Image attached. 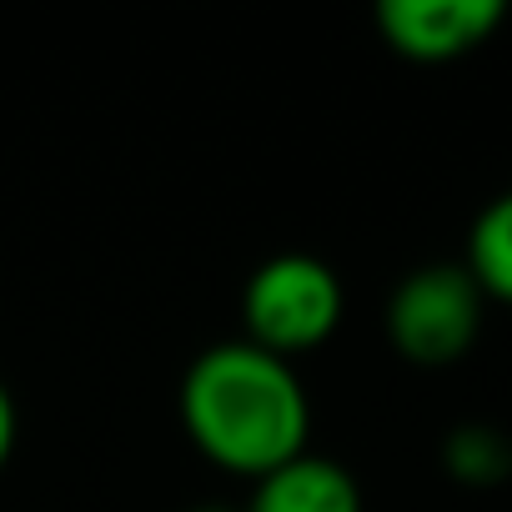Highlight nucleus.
Masks as SVG:
<instances>
[{
    "mask_svg": "<svg viewBox=\"0 0 512 512\" xmlns=\"http://www.w3.org/2000/svg\"><path fill=\"white\" fill-rule=\"evenodd\" d=\"M507 21L502 0H382V41L407 61H457Z\"/></svg>",
    "mask_w": 512,
    "mask_h": 512,
    "instance_id": "4",
    "label": "nucleus"
},
{
    "mask_svg": "<svg viewBox=\"0 0 512 512\" xmlns=\"http://www.w3.org/2000/svg\"><path fill=\"white\" fill-rule=\"evenodd\" d=\"M241 317H246V342L277 357L322 347L342 322V282L317 256L282 251L251 272L241 292Z\"/></svg>",
    "mask_w": 512,
    "mask_h": 512,
    "instance_id": "2",
    "label": "nucleus"
},
{
    "mask_svg": "<svg viewBox=\"0 0 512 512\" xmlns=\"http://www.w3.org/2000/svg\"><path fill=\"white\" fill-rule=\"evenodd\" d=\"M196 512H226V507H196Z\"/></svg>",
    "mask_w": 512,
    "mask_h": 512,
    "instance_id": "9",
    "label": "nucleus"
},
{
    "mask_svg": "<svg viewBox=\"0 0 512 512\" xmlns=\"http://www.w3.org/2000/svg\"><path fill=\"white\" fill-rule=\"evenodd\" d=\"M11 452H16V402H11L6 382H0V467L11 462Z\"/></svg>",
    "mask_w": 512,
    "mask_h": 512,
    "instance_id": "8",
    "label": "nucleus"
},
{
    "mask_svg": "<svg viewBox=\"0 0 512 512\" xmlns=\"http://www.w3.org/2000/svg\"><path fill=\"white\" fill-rule=\"evenodd\" d=\"M482 327V287L467 267H422L387 302V337L417 367L457 362Z\"/></svg>",
    "mask_w": 512,
    "mask_h": 512,
    "instance_id": "3",
    "label": "nucleus"
},
{
    "mask_svg": "<svg viewBox=\"0 0 512 512\" xmlns=\"http://www.w3.org/2000/svg\"><path fill=\"white\" fill-rule=\"evenodd\" d=\"M181 422L201 457L262 482L307 452L312 407L287 357L256 342H216L186 367Z\"/></svg>",
    "mask_w": 512,
    "mask_h": 512,
    "instance_id": "1",
    "label": "nucleus"
},
{
    "mask_svg": "<svg viewBox=\"0 0 512 512\" xmlns=\"http://www.w3.org/2000/svg\"><path fill=\"white\" fill-rule=\"evenodd\" d=\"M472 282L482 287V297H497V302H512V191L492 196L472 231H467V262Z\"/></svg>",
    "mask_w": 512,
    "mask_h": 512,
    "instance_id": "6",
    "label": "nucleus"
},
{
    "mask_svg": "<svg viewBox=\"0 0 512 512\" xmlns=\"http://www.w3.org/2000/svg\"><path fill=\"white\" fill-rule=\"evenodd\" d=\"M246 512H362V487L342 462L302 452L256 482Z\"/></svg>",
    "mask_w": 512,
    "mask_h": 512,
    "instance_id": "5",
    "label": "nucleus"
},
{
    "mask_svg": "<svg viewBox=\"0 0 512 512\" xmlns=\"http://www.w3.org/2000/svg\"><path fill=\"white\" fill-rule=\"evenodd\" d=\"M447 462L467 482H497L507 472V437H497L487 427H462L447 442Z\"/></svg>",
    "mask_w": 512,
    "mask_h": 512,
    "instance_id": "7",
    "label": "nucleus"
}]
</instances>
